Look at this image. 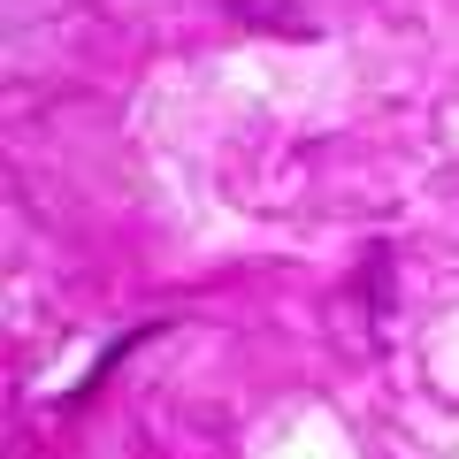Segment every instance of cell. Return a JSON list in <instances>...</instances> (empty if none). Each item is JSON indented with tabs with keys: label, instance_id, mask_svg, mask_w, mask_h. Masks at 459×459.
Segmentation results:
<instances>
[{
	"label": "cell",
	"instance_id": "cell-1",
	"mask_svg": "<svg viewBox=\"0 0 459 459\" xmlns=\"http://www.w3.org/2000/svg\"><path fill=\"white\" fill-rule=\"evenodd\" d=\"M368 307H376V314H391V253H368Z\"/></svg>",
	"mask_w": 459,
	"mask_h": 459
}]
</instances>
